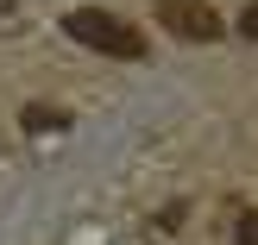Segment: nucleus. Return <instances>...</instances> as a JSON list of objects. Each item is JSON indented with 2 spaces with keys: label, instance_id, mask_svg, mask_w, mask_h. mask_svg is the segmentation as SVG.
Here are the masks:
<instances>
[{
  "label": "nucleus",
  "instance_id": "f03ea898",
  "mask_svg": "<svg viewBox=\"0 0 258 245\" xmlns=\"http://www.w3.org/2000/svg\"><path fill=\"white\" fill-rule=\"evenodd\" d=\"M151 13L164 19V32H170V38H189V44L221 38V13H214L208 0H151Z\"/></svg>",
  "mask_w": 258,
  "mask_h": 245
},
{
  "label": "nucleus",
  "instance_id": "7ed1b4c3",
  "mask_svg": "<svg viewBox=\"0 0 258 245\" xmlns=\"http://www.w3.org/2000/svg\"><path fill=\"white\" fill-rule=\"evenodd\" d=\"M233 245H258V208H252V214H239V226H233Z\"/></svg>",
  "mask_w": 258,
  "mask_h": 245
},
{
  "label": "nucleus",
  "instance_id": "20e7f679",
  "mask_svg": "<svg viewBox=\"0 0 258 245\" xmlns=\"http://www.w3.org/2000/svg\"><path fill=\"white\" fill-rule=\"evenodd\" d=\"M239 32H246V38H258V0H252L246 13H239Z\"/></svg>",
  "mask_w": 258,
  "mask_h": 245
},
{
  "label": "nucleus",
  "instance_id": "f257e3e1",
  "mask_svg": "<svg viewBox=\"0 0 258 245\" xmlns=\"http://www.w3.org/2000/svg\"><path fill=\"white\" fill-rule=\"evenodd\" d=\"M63 32H70L76 44L101 50V57H145V38H139L126 19L101 13V7H70V13H63Z\"/></svg>",
  "mask_w": 258,
  "mask_h": 245
}]
</instances>
